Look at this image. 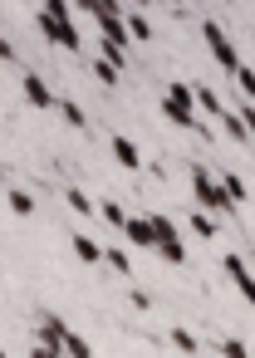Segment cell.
Here are the masks:
<instances>
[{
  "label": "cell",
  "mask_w": 255,
  "mask_h": 358,
  "mask_svg": "<svg viewBox=\"0 0 255 358\" xmlns=\"http://www.w3.org/2000/svg\"><path fill=\"white\" fill-rule=\"evenodd\" d=\"M74 6L69 0H40V35L50 40V45H59V50H84V40H79V30H74V15H69Z\"/></svg>",
  "instance_id": "6da1fadb"
},
{
  "label": "cell",
  "mask_w": 255,
  "mask_h": 358,
  "mask_svg": "<svg viewBox=\"0 0 255 358\" xmlns=\"http://www.w3.org/2000/svg\"><path fill=\"white\" fill-rule=\"evenodd\" d=\"M162 118L177 123V128H201V118H196V99H191V84H167V94H162Z\"/></svg>",
  "instance_id": "7a4b0ae2"
},
{
  "label": "cell",
  "mask_w": 255,
  "mask_h": 358,
  "mask_svg": "<svg viewBox=\"0 0 255 358\" xmlns=\"http://www.w3.org/2000/svg\"><path fill=\"white\" fill-rule=\"evenodd\" d=\"M191 192H196V201H201L206 211H221V216H235V201L226 196V187H221V177H211L206 167H191Z\"/></svg>",
  "instance_id": "3957f363"
},
{
  "label": "cell",
  "mask_w": 255,
  "mask_h": 358,
  "mask_svg": "<svg viewBox=\"0 0 255 358\" xmlns=\"http://www.w3.org/2000/svg\"><path fill=\"white\" fill-rule=\"evenodd\" d=\"M147 221H152V236H157V255H162L167 265H182V260H187V245H182L177 226H172V221H167L162 211H152Z\"/></svg>",
  "instance_id": "277c9868"
},
{
  "label": "cell",
  "mask_w": 255,
  "mask_h": 358,
  "mask_svg": "<svg viewBox=\"0 0 255 358\" xmlns=\"http://www.w3.org/2000/svg\"><path fill=\"white\" fill-rule=\"evenodd\" d=\"M201 40H206V50H211V59H216L221 69H231V74H235V64H240V55H235V45L226 40V30H221L216 20H206V25H201Z\"/></svg>",
  "instance_id": "5b68a950"
},
{
  "label": "cell",
  "mask_w": 255,
  "mask_h": 358,
  "mask_svg": "<svg viewBox=\"0 0 255 358\" xmlns=\"http://www.w3.org/2000/svg\"><path fill=\"white\" fill-rule=\"evenodd\" d=\"M221 265H226V275H231V280H235V289H240V294H245V304H250V309H255V275H250V270H245V255H235V250H231V255H226V260H221Z\"/></svg>",
  "instance_id": "8992f818"
},
{
  "label": "cell",
  "mask_w": 255,
  "mask_h": 358,
  "mask_svg": "<svg viewBox=\"0 0 255 358\" xmlns=\"http://www.w3.org/2000/svg\"><path fill=\"white\" fill-rule=\"evenodd\" d=\"M123 236H128V245H138V250H157V236H152V221H147V216H128V221H123Z\"/></svg>",
  "instance_id": "52a82bcc"
},
{
  "label": "cell",
  "mask_w": 255,
  "mask_h": 358,
  "mask_svg": "<svg viewBox=\"0 0 255 358\" xmlns=\"http://www.w3.org/2000/svg\"><path fill=\"white\" fill-rule=\"evenodd\" d=\"M25 99H30V108H54L59 103V94H50V84L40 74H25Z\"/></svg>",
  "instance_id": "ba28073f"
},
{
  "label": "cell",
  "mask_w": 255,
  "mask_h": 358,
  "mask_svg": "<svg viewBox=\"0 0 255 358\" xmlns=\"http://www.w3.org/2000/svg\"><path fill=\"white\" fill-rule=\"evenodd\" d=\"M113 157H118L128 172H143V152H138V148H133V138H123V133L113 138Z\"/></svg>",
  "instance_id": "9c48e42d"
},
{
  "label": "cell",
  "mask_w": 255,
  "mask_h": 358,
  "mask_svg": "<svg viewBox=\"0 0 255 358\" xmlns=\"http://www.w3.org/2000/svg\"><path fill=\"white\" fill-rule=\"evenodd\" d=\"M64 334H69V324L59 314H45L40 319V343H64Z\"/></svg>",
  "instance_id": "30bf717a"
},
{
  "label": "cell",
  "mask_w": 255,
  "mask_h": 358,
  "mask_svg": "<svg viewBox=\"0 0 255 358\" xmlns=\"http://www.w3.org/2000/svg\"><path fill=\"white\" fill-rule=\"evenodd\" d=\"M191 99H196V108H206V118H221L226 108H221V99H216V89H206V84H196L191 89Z\"/></svg>",
  "instance_id": "8fae6325"
},
{
  "label": "cell",
  "mask_w": 255,
  "mask_h": 358,
  "mask_svg": "<svg viewBox=\"0 0 255 358\" xmlns=\"http://www.w3.org/2000/svg\"><path fill=\"white\" fill-rule=\"evenodd\" d=\"M59 348H64V358H94V343H89L84 334H74V329L64 334V343H59Z\"/></svg>",
  "instance_id": "7c38bea8"
},
{
  "label": "cell",
  "mask_w": 255,
  "mask_h": 358,
  "mask_svg": "<svg viewBox=\"0 0 255 358\" xmlns=\"http://www.w3.org/2000/svg\"><path fill=\"white\" fill-rule=\"evenodd\" d=\"M74 255H79L84 265H99V260H103V245L89 241V236H74Z\"/></svg>",
  "instance_id": "4fadbf2b"
},
{
  "label": "cell",
  "mask_w": 255,
  "mask_h": 358,
  "mask_svg": "<svg viewBox=\"0 0 255 358\" xmlns=\"http://www.w3.org/2000/svg\"><path fill=\"white\" fill-rule=\"evenodd\" d=\"M89 69H94V79H99V84H118V74H123V69H118V64H108L103 55H94V59H89Z\"/></svg>",
  "instance_id": "5bb4252c"
},
{
  "label": "cell",
  "mask_w": 255,
  "mask_h": 358,
  "mask_svg": "<svg viewBox=\"0 0 255 358\" xmlns=\"http://www.w3.org/2000/svg\"><path fill=\"white\" fill-rule=\"evenodd\" d=\"M54 108H59V113H64V123H69V128H79V133H84V128H89V118H84V108H79V103H69V99H59V103H54Z\"/></svg>",
  "instance_id": "9a60e30c"
},
{
  "label": "cell",
  "mask_w": 255,
  "mask_h": 358,
  "mask_svg": "<svg viewBox=\"0 0 255 358\" xmlns=\"http://www.w3.org/2000/svg\"><path fill=\"white\" fill-rule=\"evenodd\" d=\"M64 201H69V211H79V216H99V206H94L79 187H69V192H64Z\"/></svg>",
  "instance_id": "2e32d148"
},
{
  "label": "cell",
  "mask_w": 255,
  "mask_h": 358,
  "mask_svg": "<svg viewBox=\"0 0 255 358\" xmlns=\"http://www.w3.org/2000/svg\"><path fill=\"white\" fill-rule=\"evenodd\" d=\"M123 20H128V35H133L138 45H143V40H152V25H147V15H133V10H128Z\"/></svg>",
  "instance_id": "e0dca14e"
},
{
  "label": "cell",
  "mask_w": 255,
  "mask_h": 358,
  "mask_svg": "<svg viewBox=\"0 0 255 358\" xmlns=\"http://www.w3.org/2000/svg\"><path fill=\"white\" fill-rule=\"evenodd\" d=\"M99 55H103L108 64H118V69H128V50H123V45H113V40H103V45H99Z\"/></svg>",
  "instance_id": "ac0fdd59"
},
{
  "label": "cell",
  "mask_w": 255,
  "mask_h": 358,
  "mask_svg": "<svg viewBox=\"0 0 255 358\" xmlns=\"http://www.w3.org/2000/svg\"><path fill=\"white\" fill-rule=\"evenodd\" d=\"M221 128H226V138H235V143H245L250 133H245V123H240V113H221Z\"/></svg>",
  "instance_id": "d6986e66"
},
{
  "label": "cell",
  "mask_w": 255,
  "mask_h": 358,
  "mask_svg": "<svg viewBox=\"0 0 255 358\" xmlns=\"http://www.w3.org/2000/svg\"><path fill=\"white\" fill-rule=\"evenodd\" d=\"M99 216H103V221H108L113 231H123V221H128V211H123L118 201H103V206H99Z\"/></svg>",
  "instance_id": "ffe728a7"
},
{
  "label": "cell",
  "mask_w": 255,
  "mask_h": 358,
  "mask_svg": "<svg viewBox=\"0 0 255 358\" xmlns=\"http://www.w3.org/2000/svg\"><path fill=\"white\" fill-rule=\"evenodd\" d=\"M167 338H172V348H182V353H196V348H201V343H196V334H191V329H172V334H167Z\"/></svg>",
  "instance_id": "44dd1931"
},
{
  "label": "cell",
  "mask_w": 255,
  "mask_h": 358,
  "mask_svg": "<svg viewBox=\"0 0 255 358\" xmlns=\"http://www.w3.org/2000/svg\"><path fill=\"white\" fill-rule=\"evenodd\" d=\"M221 187H226V196H231V201H245V182H240L235 172H221Z\"/></svg>",
  "instance_id": "7402d4cb"
},
{
  "label": "cell",
  "mask_w": 255,
  "mask_h": 358,
  "mask_svg": "<svg viewBox=\"0 0 255 358\" xmlns=\"http://www.w3.org/2000/svg\"><path fill=\"white\" fill-rule=\"evenodd\" d=\"M103 265H113L118 275H133V260H128V250H103Z\"/></svg>",
  "instance_id": "603a6c76"
},
{
  "label": "cell",
  "mask_w": 255,
  "mask_h": 358,
  "mask_svg": "<svg viewBox=\"0 0 255 358\" xmlns=\"http://www.w3.org/2000/svg\"><path fill=\"white\" fill-rule=\"evenodd\" d=\"M235 84H240V94H245V99H255V69L235 64Z\"/></svg>",
  "instance_id": "cb8c5ba5"
},
{
  "label": "cell",
  "mask_w": 255,
  "mask_h": 358,
  "mask_svg": "<svg viewBox=\"0 0 255 358\" xmlns=\"http://www.w3.org/2000/svg\"><path fill=\"white\" fill-rule=\"evenodd\" d=\"M10 211H15V216H30V211H35L30 192H10Z\"/></svg>",
  "instance_id": "d4e9b609"
},
{
  "label": "cell",
  "mask_w": 255,
  "mask_h": 358,
  "mask_svg": "<svg viewBox=\"0 0 255 358\" xmlns=\"http://www.w3.org/2000/svg\"><path fill=\"white\" fill-rule=\"evenodd\" d=\"M191 231H196V236H201V241H211V236H216V221H211V216H201V211H196V216H191Z\"/></svg>",
  "instance_id": "484cf974"
},
{
  "label": "cell",
  "mask_w": 255,
  "mask_h": 358,
  "mask_svg": "<svg viewBox=\"0 0 255 358\" xmlns=\"http://www.w3.org/2000/svg\"><path fill=\"white\" fill-rule=\"evenodd\" d=\"M221 358H250V348L240 338H221Z\"/></svg>",
  "instance_id": "4316f807"
},
{
  "label": "cell",
  "mask_w": 255,
  "mask_h": 358,
  "mask_svg": "<svg viewBox=\"0 0 255 358\" xmlns=\"http://www.w3.org/2000/svg\"><path fill=\"white\" fill-rule=\"evenodd\" d=\"M128 304H133V309H152V294H147V289H128Z\"/></svg>",
  "instance_id": "83f0119b"
},
{
  "label": "cell",
  "mask_w": 255,
  "mask_h": 358,
  "mask_svg": "<svg viewBox=\"0 0 255 358\" xmlns=\"http://www.w3.org/2000/svg\"><path fill=\"white\" fill-rule=\"evenodd\" d=\"M35 358H64L59 343H35Z\"/></svg>",
  "instance_id": "f1b7e54d"
},
{
  "label": "cell",
  "mask_w": 255,
  "mask_h": 358,
  "mask_svg": "<svg viewBox=\"0 0 255 358\" xmlns=\"http://www.w3.org/2000/svg\"><path fill=\"white\" fill-rule=\"evenodd\" d=\"M240 123H245V133L255 138V108H250V103H240Z\"/></svg>",
  "instance_id": "f546056e"
},
{
  "label": "cell",
  "mask_w": 255,
  "mask_h": 358,
  "mask_svg": "<svg viewBox=\"0 0 255 358\" xmlns=\"http://www.w3.org/2000/svg\"><path fill=\"white\" fill-rule=\"evenodd\" d=\"M69 6H74L79 15H99V0H69Z\"/></svg>",
  "instance_id": "4dcf8cb0"
},
{
  "label": "cell",
  "mask_w": 255,
  "mask_h": 358,
  "mask_svg": "<svg viewBox=\"0 0 255 358\" xmlns=\"http://www.w3.org/2000/svg\"><path fill=\"white\" fill-rule=\"evenodd\" d=\"M0 59H6V64H15V59H20V55H15V45H10L6 35H0Z\"/></svg>",
  "instance_id": "1f68e13d"
},
{
  "label": "cell",
  "mask_w": 255,
  "mask_h": 358,
  "mask_svg": "<svg viewBox=\"0 0 255 358\" xmlns=\"http://www.w3.org/2000/svg\"><path fill=\"white\" fill-rule=\"evenodd\" d=\"M6 177H10V172H6V167H0V182H6Z\"/></svg>",
  "instance_id": "d6a6232c"
},
{
  "label": "cell",
  "mask_w": 255,
  "mask_h": 358,
  "mask_svg": "<svg viewBox=\"0 0 255 358\" xmlns=\"http://www.w3.org/2000/svg\"><path fill=\"white\" fill-rule=\"evenodd\" d=\"M0 358H10V353H6V348H0Z\"/></svg>",
  "instance_id": "836d02e7"
},
{
  "label": "cell",
  "mask_w": 255,
  "mask_h": 358,
  "mask_svg": "<svg viewBox=\"0 0 255 358\" xmlns=\"http://www.w3.org/2000/svg\"><path fill=\"white\" fill-rule=\"evenodd\" d=\"M167 6H177V0H167Z\"/></svg>",
  "instance_id": "e575fe53"
}]
</instances>
